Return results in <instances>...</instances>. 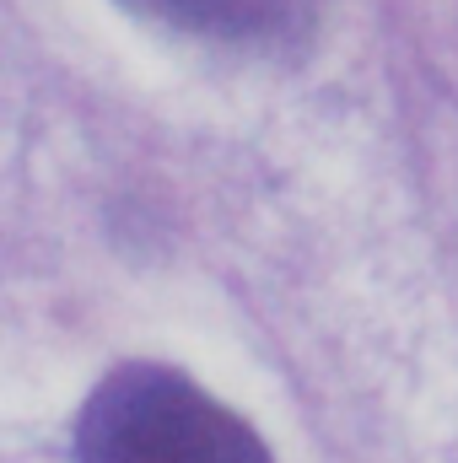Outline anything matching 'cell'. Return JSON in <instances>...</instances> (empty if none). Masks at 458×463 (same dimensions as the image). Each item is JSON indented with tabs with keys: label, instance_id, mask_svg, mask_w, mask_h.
I'll use <instances>...</instances> for the list:
<instances>
[{
	"label": "cell",
	"instance_id": "obj_2",
	"mask_svg": "<svg viewBox=\"0 0 458 463\" xmlns=\"http://www.w3.org/2000/svg\"><path fill=\"white\" fill-rule=\"evenodd\" d=\"M119 5L205 43H275L313 16V0H119Z\"/></svg>",
	"mask_w": 458,
	"mask_h": 463
},
{
	"label": "cell",
	"instance_id": "obj_1",
	"mask_svg": "<svg viewBox=\"0 0 458 463\" xmlns=\"http://www.w3.org/2000/svg\"><path fill=\"white\" fill-rule=\"evenodd\" d=\"M76 463H275L248 420L173 366L124 361L76 415Z\"/></svg>",
	"mask_w": 458,
	"mask_h": 463
}]
</instances>
